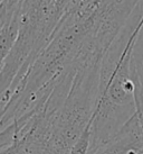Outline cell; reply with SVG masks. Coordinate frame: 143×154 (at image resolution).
I'll return each mask as SVG.
<instances>
[{
	"mask_svg": "<svg viewBox=\"0 0 143 154\" xmlns=\"http://www.w3.org/2000/svg\"><path fill=\"white\" fill-rule=\"evenodd\" d=\"M131 70L135 85L136 114L143 123V22L135 35L131 50Z\"/></svg>",
	"mask_w": 143,
	"mask_h": 154,
	"instance_id": "cell-1",
	"label": "cell"
}]
</instances>
